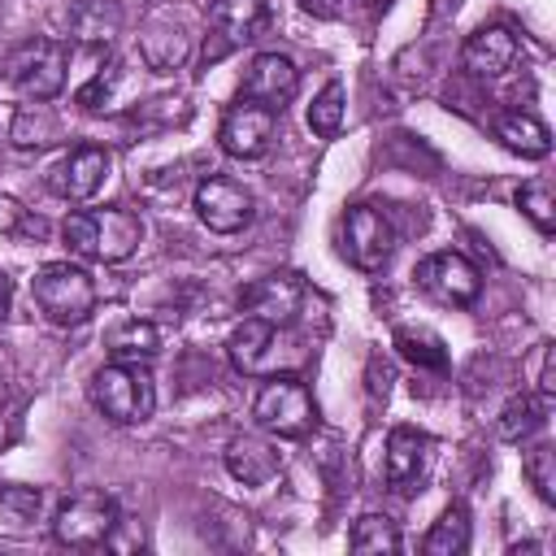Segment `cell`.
<instances>
[{
    "label": "cell",
    "mask_w": 556,
    "mask_h": 556,
    "mask_svg": "<svg viewBox=\"0 0 556 556\" xmlns=\"http://www.w3.org/2000/svg\"><path fill=\"white\" fill-rule=\"evenodd\" d=\"M304 9H308L313 17H339L343 0H304Z\"/></svg>",
    "instance_id": "obj_34"
},
{
    "label": "cell",
    "mask_w": 556,
    "mask_h": 556,
    "mask_svg": "<svg viewBox=\"0 0 556 556\" xmlns=\"http://www.w3.org/2000/svg\"><path fill=\"white\" fill-rule=\"evenodd\" d=\"M348 547H352V552H400V530H395L391 517L365 513V517H356Z\"/></svg>",
    "instance_id": "obj_27"
},
{
    "label": "cell",
    "mask_w": 556,
    "mask_h": 556,
    "mask_svg": "<svg viewBox=\"0 0 556 556\" xmlns=\"http://www.w3.org/2000/svg\"><path fill=\"white\" fill-rule=\"evenodd\" d=\"M417 282L426 295H434L439 304H452V308H469L482 291V278L478 269L460 256V252H434L417 265Z\"/></svg>",
    "instance_id": "obj_9"
},
{
    "label": "cell",
    "mask_w": 556,
    "mask_h": 556,
    "mask_svg": "<svg viewBox=\"0 0 556 556\" xmlns=\"http://www.w3.org/2000/svg\"><path fill=\"white\" fill-rule=\"evenodd\" d=\"M65 70H70V48L61 39H35L26 43L13 65H9V78L22 96L30 100H52L61 87H65Z\"/></svg>",
    "instance_id": "obj_6"
},
{
    "label": "cell",
    "mask_w": 556,
    "mask_h": 556,
    "mask_svg": "<svg viewBox=\"0 0 556 556\" xmlns=\"http://www.w3.org/2000/svg\"><path fill=\"white\" fill-rule=\"evenodd\" d=\"M295 87H300V74H295V65H291L287 56H278V52L252 56V65H248V74H243V100H256V104H265V109H274V113H282V104L295 96Z\"/></svg>",
    "instance_id": "obj_14"
},
{
    "label": "cell",
    "mask_w": 556,
    "mask_h": 556,
    "mask_svg": "<svg viewBox=\"0 0 556 556\" xmlns=\"http://www.w3.org/2000/svg\"><path fill=\"white\" fill-rule=\"evenodd\" d=\"M339 126H343V87L339 83H326L313 96V104H308V130L321 135V139H330V135H339Z\"/></svg>",
    "instance_id": "obj_29"
},
{
    "label": "cell",
    "mask_w": 556,
    "mask_h": 556,
    "mask_svg": "<svg viewBox=\"0 0 556 556\" xmlns=\"http://www.w3.org/2000/svg\"><path fill=\"white\" fill-rule=\"evenodd\" d=\"M9 139H13V148H22V152H30V148H48V143L61 139V122H56V113H52L43 100L22 104V109L13 113Z\"/></svg>",
    "instance_id": "obj_21"
},
{
    "label": "cell",
    "mask_w": 556,
    "mask_h": 556,
    "mask_svg": "<svg viewBox=\"0 0 556 556\" xmlns=\"http://www.w3.org/2000/svg\"><path fill=\"white\" fill-rule=\"evenodd\" d=\"M9 304H13V287H9V278L0 274V326H4V317H9Z\"/></svg>",
    "instance_id": "obj_35"
},
{
    "label": "cell",
    "mask_w": 556,
    "mask_h": 556,
    "mask_svg": "<svg viewBox=\"0 0 556 556\" xmlns=\"http://www.w3.org/2000/svg\"><path fill=\"white\" fill-rule=\"evenodd\" d=\"M117 504L100 491H83L74 500H65L52 517V539L65 543V547H100L113 539L117 530Z\"/></svg>",
    "instance_id": "obj_5"
},
{
    "label": "cell",
    "mask_w": 556,
    "mask_h": 556,
    "mask_svg": "<svg viewBox=\"0 0 556 556\" xmlns=\"http://www.w3.org/2000/svg\"><path fill=\"white\" fill-rule=\"evenodd\" d=\"M421 460H426V434L413 426H395L387 434V482L408 486L421 473Z\"/></svg>",
    "instance_id": "obj_20"
},
{
    "label": "cell",
    "mask_w": 556,
    "mask_h": 556,
    "mask_svg": "<svg viewBox=\"0 0 556 556\" xmlns=\"http://www.w3.org/2000/svg\"><path fill=\"white\" fill-rule=\"evenodd\" d=\"M122 30V0H74L70 4V35L87 48H109Z\"/></svg>",
    "instance_id": "obj_18"
},
{
    "label": "cell",
    "mask_w": 556,
    "mask_h": 556,
    "mask_svg": "<svg viewBox=\"0 0 556 556\" xmlns=\"http://www.w3.org/2000/svg\"><path fill=\"white\" fill-rule=\"evenodd\" d=\"M269 348H274V326L261 321V317H243V326H239V330L230 334V343H226L235 369H243V374H256V369H261V356H265Z\"/></svg>",
    "instance_id": "obj_22"
},
{
    "label": "cell",
    "mask_w": 556,
    "mask_h": 556,
    "mask_svg": "<svg viewBox=\"0 0 556 556\" xmlns=\"http://www.w3.org/2000/svg\"><path fill=\"white\" fill-rule=\"evenodd\" d=\"M395 230L374 204H352L343 213V252L356 269H382L391 261Z\"/></svg>",
    "instance_id": "obj_8"
},
{
    "label": "cell",
    "mask_w": 556,
    "mask_h": 556,
    "mask_svg": "<svg viewBox=\"0 0 556 556\" xmlns=\"http://www.w3.org/2000/svg\"><path fill=\"white\" fill-rule=\"evenodd\" d=\"M9 504H17L22 513H39V491H4Z\"/></svg>",
    "instance_id": "obj_33"
},
{
    "label": "cell",
    "mask_w": 556,
    "mask_h": 556,
    "mask_svg": "<svg viewBox=\"0 0 556 556\" xmlns=\"http://www.w3.org/2000/svg\"><path fill=\"white\" fill-rule=\"evenodd\" d=\"M300 304H304V282H300V274H291V269L265 274V278H256V282L243 291V313L269 321L274 330L287 326V321H295Z\"/></svg>",
    "instance_id": "obj_11"
},
{
    "label": "cell",
    "mask_w": 556,
    "mask_h": 556,
    "mask_svg": "<svg viewBox=\"0 0 556 556\" xmlns=\"http://www.w3.org/2000/svg\"><path fill=\"white\" fill-rule=\"evenodd\" d=\"M65 243L74 256H87V261H104V265H117L126 261L139 239H143V222L135 208H87V213H70L65 226H61Z\"/></svg>",
    "instance_id": "obj_1"
},
{
    "label": "cell",
    "mask_w": 556,
    "mask_h": 556,
    "mask_svg": "<svg viewBox=\"0 0 556 556\" xmlns=\"http://www.w3.org/2000/svg\"><path fill=\"white\" fill-rule=\"evenodd\" d=\"M117 78H122V74H117V65L109 61L104 70H96V74H91V83H83V87H78V104H83L87 113L104 109V104L113 100V91H117Z\"/></svg>",
    "instance_id": "obj_31"
},
{
    "label": "cell",
    "mask_w": 556,
    "mask_h": 556,
    "mask_svg": "<svg viewBox=\"0 0 556 556\" xmlns=\"http://www.w3.org/2000/svg\"><path fill=\"white\" fill-rule=\"evenodd\" d=\"M365 4H374V9H382V4H391V0H365Z\"/></svg>",
    "instance_id": "obj_37"
},
{
    "label": "cell",
    "mask_w": 556,
    "mask_h": 556,
    "mask_svg": "<svg viewBox=\"0 0 556 556\" xmlns=\"http://www.w3.org/2000/svg\"><path fill=\"white\" fill-rule=\"evenodd\" d=\"M517 208L539 226V235H552V230H556V200H552V182H547V178L521 182V191H517Z\"/></svg>",
    "instance_id": "obj_28"
},
{
    "label": "cell",
    "mask_w": 556,
    "mask_h": 556,
    "mask_svg": "<svg viewBox=\"0 0 556 556\" xmlns=\"http://www.w3.org/2000/svg\"><path fill=\"white\" fill-rule=\"evenodd\" d=\"M521 469H526L530 486L539 491V500H543V504H556V452H552L547 443H539V447L526 452Z\"/></svg>",
    "instance_id": "obj_30"
},
{
    "label": "cell",
    "mask_w": 556,
    "mask_h": 556,
    "mask_svg": "<svg viewBox=\"0 0 556 556\" xmlns=\"http://www.w3.org/2000/svg\"><path fill=\"white\" fill-rule=\"evenodd\" d=\"M495 139H500L508 152L530 156V161H539V156L552 152V130H547L534 113H504V117L495 122Z\"/></svg>",
    "instance_id": "obj_19"
},
{
    "label": "cell",
    "mask_w": 556,
    "mask_h": 556,
    "mask_svg": "<svg viewBox=\"0 0 556 556\" xmlns=\"http://www.w3.org/2000/svg\"><path fill=\"white\" fill-rule=\"evenodd\" d=\"M421 547L430 556H460L469 547V513H465V504H447L443 517L430 526V534H426Z\"/></svg>",
    "instance_id": "obj_24"
},
{
    "label": "cell",
    "mask_w": 556,
    "mask_h": 556,
    "mask_svg": "<svg viewBox=\"0 0 556 556\" xmlns=\"http://www.w3.org/2000/svg\"><path fill=\"white\" fill-rule=\"evenodd\" d=\"M552 343H543V352H539V395H556V374H552Z\"/></svg>",
    "instance_id": "obj_32"
},
{
    "label": "cell",
    "mask_w": 556,
    "mask_h": 556,
    "mask_svg": "<svg viewBox=\"0 0 556 556\" xmlns=\"http://www.w3.org/2000/svg\"><path fill=\"white\" fill-rule=\"evenodd\" d=\"M91 404L117 421V426H135V421H148L152 408H156V387H152V374L139 365V361H109L91 374V387H87Z\"/></svg>",
    "instance_id": "obj_2"
},
{
    "label": "cell",
    "mask_w": 556,
    "mask_h": 556,
    "mask_svg": "<svg viewBox=\"0 0 556 556\" xmlns=\"http://www.w3.org/2000/svg\"><path fill=\"white\" fill-rule=\"evenodd\" d=\"M265 22H269L265 0H213V9H208V30L213 35L204 43V65H213L226 52H235L239 43L256 39Z\"/></svg>",
    "instance_id": "obj_7"
},
{
    "label": "cell",
    "mask_w": 556,
    "mask_h": 556,
    "mask_svg": "<svg viewBox=\"0 0 556 556\" xmlns=\"http://www.w3.org/2000/svg\"><path fill=\"white\" fill-rule=\"evenodd\" d=\"M104 174H109V152L96 148V143H83V148H74L70 156H61V161L52 165L48 187H52L61 200H91V195L100 191Z\"/></svg>",
    "instance_id": "obj_13"
},
{
    "label": "cell",
    "mask_w": 556,
    "mask_h": 556,
    "mask_svg": "<svg viewBox=\"0 0 556 556\" xmlns=\"http://www.w3.org/2000/svg\"><path fill=\"white\" fill-rule=\"evenodd\" d=\"M187 52H191V39H187V30H182L174 17H148V22H143V30H139V56H143L156 74L178 70V65L187 61Z\"/></svg>",
    "instance_id": "obj_16"
},
{
    "label": "cell",
    "mask_w": 556,
    "mask_h": 556,
    "mask_svg": "<svg viewBox=\"0 0 556 556\" xmlns=\"http://www.w3.org/2000/svg\"><path fill=\"white\" fill-rule=\"evenodd\" d=\"M4 400H9V391H4V382H0V413H4Z\"/></svg>",
    "instance_id": "obj_36"
},
{
    "label": "cell",
    "mask_w": 556,
    "mask_h": 556,
    "mask_svg": "<svg viewBox=\"0 0 556 556\" xmlns=\"http://www.w3.org/2000/svg\"><path fill=\"white\" fill-rule=\"evenodd\" d=\"M395 348H400L404 361H413V365H421V369H443V365H447L443 339H439L434 330H426V326H400V330H395Z\"/></svg>",
    "instance_id": "obj_26"
},
{
    "label": "cell",
    "mask_w": 556,
    "mask_h": 556,
    "mask_svg": "<svg viewBox=\"0 0 556 556\" xmlns=\"http://www.w3.org/2000/svg\"><path fill=\"white\" fill-rule=\"evenodd\" d=\"M547 421V395H521V400H513V404H504V413H500V439L504 443H521V439H530L539 426Z\"/></svg>",
    "instance_id": "obj_25"
},
{
    "label": "cell",
    "mask_w": 556,
    "mask_h": 556,
    "mask_svg": "<svg viewBox=\"0 0 556 556\" xmlns=\"http://www.w3.org/2000/svg\"><path fill=\"white\" fill-rule=\"evenodd\" d=\"M30 291L52 326H83L96 313V282L78 265H65V261L43 265L30 282Z\"/></svg>",
    "instance_id": "obj_3"
},
{
    "label": "cell",
    "mask_w": 556,
    "mask_h": 556,
    "mask_svg": "<svg viewBox=\"0 0 556 556\" xmlns=\"http://www.w3.org/2000/svg\"><path fill=\"white\" fill-rule=\"evenodd\" d=\"M465 70L478 74V78H500L513 61H517V35L508 26H482L465 39V52H460Z\"/></svg>",
    "instance_id": "obj_15"
},
{
    "label": "cell",
    "mask_w": 556,
    "mask_h": 556,
    "mask_svg": "<svg viewBox=\"0 0 556 556\" xmlns=\"http://www.w3.org/2000/svg\"><path fill=\"white\" fill-rule=\"evenodd\" d=\"M278 469H282V460H278V452H274L265 439H252V434L230 439V447H226V473H230L235 482H243V486H265V482L278 478Z\"/></svg>",
    "instance_id": "obj_17"
},
{
    "label": "cell",
    "mask_w": 556,
    "mask_h": 556,
    "mask_svg": "<svg viewBox=\"0 0 556 556\" xmlns=\"http://www.w3.org/2000/svg\"><path fill=\"white\" fill-rule=\"evenodd\" d=\"M274 122H278L274 109H265V104L239 96V104L226 109L222 130H217L222 152H230V156H239V161L265 156V148H269V139H274Z\"/></svg>",
    "instance_id": "obj_10"
},
{
    "label": "cell",
    "mask_w": 556,
    "mask_h": 556,
    "mask_svg": "<svg viewBox=\"0 0 556 556\" xmlns=\"http://www.w3.org/2000/svg\"><path fill=\"white\" fill-rule=\"evenodd\" d=\"M161 352V334H156V326L152 321H139V317H130V321H122L113 334H109V356L113 361H152Z\"/></svg>",
    "instance_id": "obj_23"
},
{
    "label": "cell",
    "mask_w": 556,
    "mask_h": 556,
    "mask_svg": "<svg viewBox=\"0 0 556 556\" xmlns=\"http://www.w3.org/2000/svg\"><path fill=\"white\" fill-rule=\"evenodd\" d=\"M252 417L261 430L278 439H304L317 421V408L300 378H269L252 400Z\"/></svg>",
    "instance_id": "obj_4"
},
{
    "label": "cell",
    "mask_w": 556,
    "mask_h": 556,
    "mask_svg": "<svg viewBox=\"0 0 556 556\" xmlns=\"http://www.w3.org/2000/svg\"><path fill=\"white\" fill-rule=\"evenodd\" d=\"M195 213H200V222L208 230L235 235V230H243L252 222V195L230 178H204L195 187Z\"/></svg>",
    "instance_id": "obj_12"
}]
</instances>
